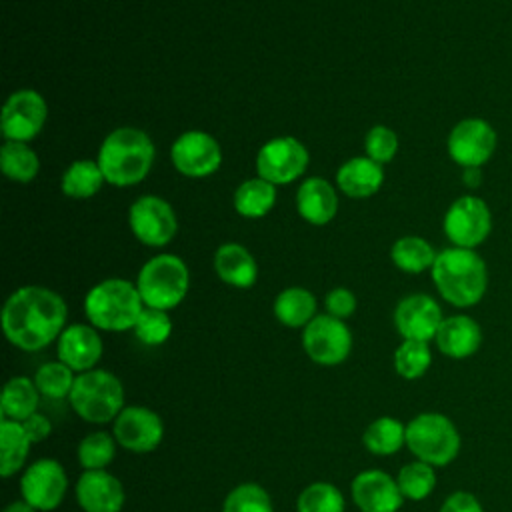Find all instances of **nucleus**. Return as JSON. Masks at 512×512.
Here are the masks:
<instances>
[{
    "instance_id": "nucleus-1",
    "label": "nucleus",
    "mask_w": 512,
    "mask_h": 512,
    "mask_svg": "<svg viewBox=\"0 0 512 512\" xmlns=\"http://www.w3.org/2000/svg\"><path fill=\"white\" fill-rule=\"evenodd\" d=\"M64 298L44 286H22L8 296L2 308L6 340L24 352H38L60 338L66 328Z\"/></svg>"
},
{
    "instance_id": "nucleus-2",
    "label": "nucleus",
    "mask_w": 512,
    "mask_h": 512,
    "mask_svg": "<svg viewBox=\"0 0 512 512\" xmlns=\"http://www.w3.org/2000/svg\"><path fill=\"white\" fill-rule=\"evenodd\" d=\"M430 272L438 294L456 308L476 306L488 290L486 262L472 248L440 250Z\"/></svg>"
},
{
    "instance_id": "nucleus-3",
    "label": "nucleus",
    "mask_w": 512,
    "mask_h": 512,
    "mask_svg": "<svg viewBox=\"0 0 512 512\" xmlns=\"http://www.w3.org/2000/svg\"><path fill=\"white\" fill-rule=\"evenodd\" d=\"M154 162V142L132 126L112 130L100 144L98 164L106 182L124 188L142 182Z\"/></svg>"
},
{
    "instance_id": "nucleus-4",
    "label": "nucleus",
    "mask_w": 512,
    "mask_h": 512,
    "mask_svg": "<svg viewBox=\"0 0 512 512\" xmlns=\"http://www.w3.org/2000/svg\"><path fill=\"white\" fill-rule=\"evenodd\" d=\"M144 310L136 284L122 278H106L92 286L84 298L88 322L104 332L132 330Z\"/></svg>"
},
{
    "instance_id": "nucleus-5",
    "label": "nucleus",
    "mask_w": 512,
    "mask_h": 512,
    "mask_svg": "<svg viewBox=\"0 0 512 512\" xmlns=\"http://www.w3.org/2000/svg\"><path fill=\"white\" fill-rule=\"evenodd\" d=\"M68 402L72 410L90 424L114 422L124 410V386L116 374L92 368L76 374Z\"/></svg>"
},
{
    "instance_id": "nucleus-6",
    "label": "nucleus",
    "mask_w": 512,
    "mask_h": 512,
    "mask_svg": "<svg viewBox=\"0 0 512 512\" xmlns=\"http://www.w3.org/2000/svg\"><path fill=\"white\" fill-rule=\"evenodd\" d=\"M460 432L442 412H420L406 424V448L434 468L448 466L460 452Z\"/></svg>"
},
{
    "instance_id": "nucleus-7",
    "label": "nucleus",
    "mask_w": 512,
    "mask_h": 512,
    "mask_svg": "<svg viewBox=\"0 0 512 512\" xmlns=\"http://www.w3.org/2000/svg\"><path fill=\"white\" fill-rule=\"evenodd\" d=\"M136 288L144 306L168 312L176 308L188 294V266L176 254H158L140 268Z\"/></svg>"
},
{
    "instance_id": "nucleus-8",
    "label": "nucleus",
    "mask_w": 512,
    "mask_h": 512,
    "mask_svg": "<svg viewBox=\"0 0 512 512\" xmlns=\"http://www.w3.org/2000/svg\"><path fill=\"white\" fill-rule=\"evenodd\" d=\"M442 230L452 246L474 250L492 232V212L480 196L464 194L448 206Z\"/></svg>"
},
{
    "instance_id": "nucleus-9",
    "label": "nucleus",
    "mask_w": 512,
    "mask_h": 512,
    "mask_svg": "<svg viewBox=\"0 0 512 512\" xmlns=\"http://www.w3.org/2000/svg\"><path fill=\"white\" fill-rule=\"evenodd\" d=\"M306 356L320 366H338L352 352V332L344 320L330 314H316L302 332Z\"/></svg>"
},
{
    "instance_id": "nucleus-10",
    "label": "nucleus",
    "mask_w": 512,
    "mask_h": 512,
    "mask_svg": "<svg viewBox=\"0 0 512 512\" xmlns=\"http://www.w3.org/2000/svg\"><path fill=\"white\" fill-rule=\"evenodd\" d=\"M498 134L494 126L478 116L462 118L448 134L446 148L452 162L462 168H480L496 152Z\"/></svg>"
},
{
    "instance_id": "nucleus-11",
    "label": "nucleus",
    "mask_w": 512,
    "mask_h": 512,
    "mask_svg": "<svg viewBox=\"0 0 512 512\" xmlns=\"http://www.w3.org/2000/svg\"><path fill=\"white\" fill-rule=\"evenodd\" d=\"M308 150L294 136H278L268 140L256 154V172L274 186L298 180L308 168Z\"/></svg>"
},
{
    "instance_id": "nucleus-12",
    "label": "nucleus",
    "mask_w": 512,
    "mask_h": 512,
    "mask_svg": "<svg viewBox=\"0 0 512 512\" xmlns=\"http://www.w3.org/2000/svg\"><path fill=\"white\" fill-rule=\"evenodd\" d=\"M68 490L64 466L54 458H40L28 464L20 476V496L38 512L56 510Z\"/></svg>"
},
{
    "instance_id": "nucleus-13",
    "label": "nucleus",
    "mask_w": 512,
    "mask_h": 512,
    "mask_svg": "<svg viewBox=\"0 0 512 512\" xmlns=\"http://www.w3.org/2000/svg\"><path fill=\"white\" fill-rule=\"evenodd\" d=\"M46 118L48 106L42 94L32 88H22L6 98L0 128L6 140L30 142L42 132Z\"/></svg>"
},
{
    "instance_id": "nucleus-14",
    "label": "nucleus",
    "mask_w": 512,
    "mask_h": 512,
    "mask_svg": "<svg viewBox=\"0 0 512 512\" xmlns=\"http://www.w3.org/2000/svg\"><path fill=\"white\" fill-rule=\"evenodd\" d=\"M132 234L146 246H166L178 232V218L174 208L160 196H140L128 212Z\"/></svg>"
},
{
    "instance_id": "nucleus-15",
    "label": "nucleus",
    "mask_w": 512,
    "mask_h": 512,
    "mask_svg": "<svg viewBox=\"0 0 512 512\" xmlns=\"http://www.w3.org/2000/svg\"><path fill=\"white\" fill-rule=\"evenodd\" d=\"M112 434L120 448L134 454L154 452L164 438V422L146 406H124L112 422Z\"/></svg>"
},
{
    "instance_id": "nucleus-16",
    "label": "nucleus",
    "mask_w": 512,
    "mask_h": 512,
    "mask_svg": "<svg viewBox=\"0 0 512 512\" xmlns=\"http://www.w3.org/2000/svg\"><path fill=\"white\" fill-rule=\"evenodd\" d=\"M170 160L180 174L188 178H204L220 168L222 150L212 134L204 130H188L174 140Z\"/></svg>"
},
{
    "instance_id": "nucleus-17",
    "label": "nucleus",
    "mask_w": 512,
    "mask_h": 512,
    "mask_svg": "<svg viewBox=\"0 0 512 512\" xmlns=\"http://www.w3.org/2000/svg\"><path fill=\"white\" fill-rule=\"evenodd\" d=\"M442 320L440 304L428 294H408L394 308V328L402 340L430 342Z\"/></svg>"
},
{
    "instance_id": "nucleus-18",
    "label": "nucleus",
    "mask_w": 512,
    "mask_h": 512,
    "mask_svg": "<svg viewBox=\"0 0 512 512\" xmlns=\"http://www.w3.org/2000/svg\"><path fill=\"white\" fill-rule=\"evenodd\" d=\"M352 502L360 512H398L404 496L394 476L384 470H362L350 484Z\"/></svg>"
},
{
    "instance_id": "nucleus-19",
    "label": "nucleus",
    "mask_w": 512,
    "mask_h": 512,
    "mask_svg": "<svg viewBox=\"0 0 512 512\" xmlns=\"http://www.w3.org/2000/svg\"><path fill=\"white\" fill-rule=\"evenodd\" d=\"M74 494L82 512H120L126 502L122 482L108 470H84Z\"/></svg>"
},
{
    "instance_id": "nucleus-20",
    "label": "nucleus",
    "mask_w": 512,
    "mask_h": 512,
    "mask_svg": "<svg viewBox=\"0 0 512 512\" xmlns=\"http://www.w3.org/2000/svg\"><path fill=\"white\" fill-rule=\"evenodd\" d=\"M104 352L98 328L92 324H70L56 340V356L76 374L96 368Z\"/></svg>"
},
{
    "instance_id": "nucleus-21",
    "label": "nucleus",
    "mask_w": 512,
    "mask_h": 512,
    "mask_svg": "<svg viewBox=\"0 0 512 512\" xmlns=\"http://www.w3.org/2000/svg\"><path fill=\"white\" fill-rule=\"evenodd\" d=\"M436 348L452 360H464L478 352L482 344V328L468 314H454L442 320L436 332Z\"/></svg>"
},
{
    "instance_id": "nucleus-22",
    "label": "nucleus",
    "mask_w": 512,
    "mask_h": 512,
    "mask_svg": "<svg viewBox=\"0 0 512 512\" xmlns=\"http://www.w3.org/2000/svg\"><path fill=\"white\" fill-rule=\"evenodd\" d=\"M296 210L308 224H328L338 212V196L334 186L318 176L306 178L296 192Z\"/></svg>"
},
{
    "instance_id": "nucleus-23",
    "label": "nucleus",
    "mask_w": 512,
    "mask_h": 512,
    "mask_svg": "<svg viewBox=\"0 0 512 512\" xmlns=\"http://www.w3.org/2000/svg\"><path fill=\"white\" fill-rule=\"evenodd\" d=\"M384 182L382 164L370 160L368 156H356L346 160L336 172L338 188L350 198L374 196Z\"/></svg>"
},
{
    "instance_id": "nucleus-24",
    "label": "nucleus",
    "mask_w": 512,
    "mask_h": 512,
    "mask_svg": "<svg viewBox=\"0 0 512 512\" xmlns=\"http://www.w3.org/2000/svg\"><path fill=\"white\" fill-rule=\"evenodd\" d=\"M214 270L224 284L234 288H250L258 278V264L254 256L236 242L218 246L214 254Z\"/></svg>"
},
{
    "instance_id": "nucleus-25",
    "label": "nucleus",
    "mask_w": 512,
    "mask_h": 512,
    "mask_svg": "<svg viewBox=\"0 0 512 512\" xmlns=\"http://www.w3.org/2000/svg\"><path fill=\"white\" fill-rule=\"evenodd\" d=\"M40 390L34 384V378L28 376H12L2 390L0 400V412L2 418L24 422L34 412H38L40 406Z\"/></svg>"
},
{
    "instance_id": "nucleus-26",
    "label": "nucleus",
    "mask_w": 512,
    "mask_h": 512,
    "mask_svg": "<svg viewBox=\"0 0 512 512\" xmlns=\"http://www.w3.org/2000/svg\"><path fill=\"white\" fill-rule=\"evenodd\" d=\"M32 440L28 438L22 422L0 420V474L10 478L20 472L28 460Z\"/></svg>"
},
{
    "instance_id": "nucleus-27",
    "label": "nucleus",
    "mask_w": 512,
    "mask_h": 512,
    "mask_svg": "<svg viewBox=\"0 0 512 512\" xmlns=\"http://www.w3.org/2000/svg\"><path fill=\"white\" fill-rule=\"evenodd\" d=\"M272 310L282 326L304 328L316 316V298L306 288L290 286L276 296Z\"/></svg>"
},
{
    "instance_id": "nucleus-28",
    "label": "nucleus",
    "mask_w": 512,
    "mask_h": 512,
    "mask_svg": "<svg viewBox=\"0 0 512 512\" xmlns=\"http://www.w3.org/2000/svg\"><path fill=\"white\" fill-rule=\"evenodd\" d=\"M362 444L374 456H392L406 446V424L392 416H380L362 432Z\"/></svg>"
},
{
    "instance_id": "nucleus-29",
    "label": "nucleus",
    "mask_w": 512,
    "mask_h": 512,
    "mask_svg": "<svg viewBox=\"0 0 512 512\" xmlns=\"http://www.w3.org/2000/svg\"><path fill=\"white\" fill-rule=\"evenodd\" d=\"M234 210L244 218L266 216L276 202V186L268 180L256 176L244 180L234 192Z\"/></svg>"
},
{
    "instance_id": "nucleus-30",
    "label": "nucleus",
    "mask_w": 512,
    "mask_h": 512,
    "mask_svg": "<svg viewBox=\"0 0 512 512\" xmlns=\"http://www.w3.org/2000/svg\"><path fill=\"white\" fill-rule=\"evenodd\" d=\"M438 252L434 246L420 236H402L392 244L390 258L394 266L406 274H420L432 270Z\"/></svg>"
},
{
    "instance_id": "nucleus-31",
    "label": "nucleus",
    "mask_w": 512,
    "mask_h": 512,
    "mask_svg": "<svg viewBox=\"0 0 512 512\" xmlns=\"http://www.w3.org/2000/svg\"><path fill=\"white\" fill-rule=\"evenodd\" d=\"M106 182L98 160H76L62 174L60 188L68 198H92Z\"/></svg>"
},
{
    "instance_id": "nucleus-32",
    "label": "nucleus",
    "mask_w": 512,
    "mask_h": 512,
    "mask_svg": "<svg viewBox=\"0 0 512 512\" xmlns=\"http://www.w3.org/2000/svg\"><path fill=\"white\" fill-rule=\"evenodd\" d=\"M0 168L14 182H32L40 170V160L28 142L6 140L0 148Z\"/></svg>"
},
{
    "instance_id": "nucleus-33",
    "label": "nucleus",
    "mask_w": 512,
    "mask_h": 512,
    "mask_svg": "<svg viewBox=\"0 0 512 512\" xmlns=\"http://www.w3.org/2000/svg\"><path fill=\"white\" fill-rule=\"evenodd\" d=\"M116 438L108 430L86 434L76 448V458L84 470H106L116 456Z\"/></svg>"
},
{
    "instance_id": "nucleus-34",
    "label": "nucleus",
    "mask_w": 512,
    "mask_h": 512,
    "mask_svg": "<svg viewBox=\"0 0 512 512\" xmlns=\"http://www.w3.org/2000/svg\"><path fill=\"white\" fill-rule=\"evenodd\" d=\"M396 482H398V488H400L404 500L420 502V500H426L434 492L436 470L432 464H426L422 460H412L398 470Z\"/></svg>"
},
{
    "instance_id": "nucleus-35",
    "label": "nucleus",
    "mask_w": 512,
    "mask_h": 512,
    "mask_svg": "<svg viewBox=\"0 0 512 512\" xmlns=\"http://www.w3.org/2000/svg\"><path fill=\"white\" fill-rule=\"evenodd\" d=\"M394 370L404 380H418L422 378L428 368L432 366V350L430 342L420 340H402L392 356Z\"/></svg>"
},
{
    "instance_id": "nucleus-36",
    "label": "nucleus",
    "mask_w": 512,
    "mask_h": 512,
    "mask_svg": "<svg viewBox=\"0 0 512 512\" xmlns=\"http://www.w3.org/2000/svg\"><path fill=\"white\" fill-rule=\"evenodd\" d=\"M346 500L332 482H312L296 498V512H344Z\"/></svg>"
},
{
    "instance_id": "nucleus-37",
    "label": "nucleus",
    "mask_w": 512,
    "mask_h": 512,
    "mask_svg": "<svg viewBox=\"0 0 512 512\" xmlns=\"http://www.w3.org/2000/svg\"><path fill=\"white\" fill-rule=\"evenodd\" d=\"M76 380V372L60 360L42 364L34 374V384L42 396L50 400L68 398Z\"/></svg>"
},
{
    "instance_id": "nucleus-38",
    "label": "nucleus",
    "mask_w": 512,
    "mask_h": 512,
    "mask_svg": "<svg viewBox=\"0 0 512 512\" xmlns=\"http://www.w3.org/2000/svg\"><path fill=\"white\" fill-rule=\"evenodd\" d=\"M222 512H274V504L266 488L256 482H242L226 494Z\"/></svg>"
},
{
    "instance_id": "nucleus-39",
    "label": "nucleus",
    "mask_w": 512,
    "mask_h": 512,
    "mask_svg": "<svg viewBox=\"0 0 512 512\" xmlns=\"http://www.w3.org/2000/svg\"><path fill=\"white\" fill-rule=\"evenodd\" d=\"M132 330L142 344L160 346L172 334V318L166 310L144 306V310L140 312Z\"/></svg>"
},
{
    "instance_id": "nucleus-40",
    "label": "nucleus",
    "mask_w": 512,
    "mask_h": 512,
    "mask_svg": "<svg viewBox=\"0 0 512 512\" xmlns=\"http://www.w3.org/2000/svg\"><path fill=\"white\" fill-rule=\"evenodd\" d=\"M398 136L392 128L388 126H374L368 130L366 138H364V150H366V156L378 164H386L390 162L396 152H398Z\"/></svg>"
},
{
    "instance_id": "nucleus-41",
    "label": "nucleus",
    "mask_w": 512,
    "mask_h": 512,
    "mask_svg": "<svg viewBox=\"0 0 512 512\" xmlns=\"http://www.w3.org/2000/svg\"><path fill=\"white\" fill-rule=\"evenodd\" d=\"M324 306H326V314L346 320L354 314L356 310V296L352 290L348 288H332L326 298H324Z\"/></svg>"
},
{
    "instance_id": "nucleus-42",
    "label": "nucleus",
    "mask_w": 512,
    "mask_h": 512,
    "mask_svg": "<svg viewBox=\"0 0 512 512\" xmlns=\"http://www.w3.org/2000/svg\"><path fill=\"white\" fill-rule=\"evenodd\" d=\"M440 512H484V506L480 500L466 490H456L440 506Z\"/></svg>"
},
{
    "instance_id": "nucleus-43",
    "label": "nucleus",
    "mask_w": 512,
    "mask_h": 512,
    "mask_svg": "<svg viewBox=\"0 0 512 512\" xmlns=\"http://www.w3.org/2000/svg\"><path fill=\"white\" fill-rule=\"evenodd\" d=\"M22 426H24L28 438L32 440V444L46 440L50 436V432H52V422L44 414H40V412H34L30 418H26L22 422Z\"/></svg>"
},
{
    "instance_id": "nucleus-44",
    "label": "nucleus",
    "mask_w": 512,
    "mask_h": 512,
    "mask_svg": "<svg viewBox=\"0 0 512 512\" xmlns=\"http://www.w3.org/2000/svg\"><path fill=\"white\" fill-rule=\"evenodd\" d=\"M462 182L468 188H478L482 182V170L480 168H464L462 170Z\"/></svg>"
},
{
    "instance_id": "nucleus-45",
    "label": "nucleus",
    "mask_w": 512,
    "mask_h": 512,
    "mask_svg": "<svg viewBox=\"0 0 512 512\" xmlns=\"http://www.w3.org/2000/svg\"><path fill=\"white\" fill-rule=\"evenodd\" d=\"M2 512H38V510L34 506H30L24 498H20V500L10 502Z\"/></svg>"
}]
</instances>
